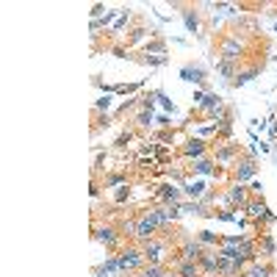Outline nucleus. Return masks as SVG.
Segmentation results:
<instances>
[{"instance_id": "18", "label": "nucleus", "mask_w": 277, "mask_h": 277, "mask_svg": "<svg viewBox=\"0 0 277 277\" xmlns=\"http://www.w3.org/2000/svg\"><path fill=\"white\" fill-rule=\"evenodd\" d=\"M194 172H200V175H208V172H211V161H208V158H200V161H194Z\"/></svg>"}, {"instance_id": "15", "label": "nucleus", "mask_w": 277, "mask_h": 277, "mask_svg": "<svg viewBox=\"0 0 277 277\" xmlns=\"http://www.w3.org/2000/svg\"><path fill=\"white\" fill-rule=\"evenodd\" d=\"M247 214L249 216H266V205L258 200H252V202H247Z\"/></svg>"}, {"instance_id": "19", "label": "nucleus", "mask_w": 277, "mask_h": 277, "mask_svg": "<svg viewBox=\"0 0 277 277\" xmlns=\"http://www.w3.org/2000/svg\"><path fill=\"white\" fill-rule=\"evenodd\" d=\"M197 241H200V244H219V239H216L214 233H208V230H202V233L197 236Z\"/></svg>"}, {"instance_id": "13", "label": "nucleus", "mask_w": 277, "mask_h": 277, "mask_svg": "<svg viewBox=\"0 0 277 277\" xmlns=\"http://www.w3.org/2000/svg\"><path fill=\"white\" fill-rule=\"evenodd\" d=\"M239 169H236V180H247L255 175V164L252 161H241V164H236Z\"/></svg>"}, {"instance_id": "4", "label": "nucleus", "mask_w": 277, "mask_h": 277, "mask_svg": "<svg viewBox=\"0 0 277 277\" xmlns=\"http://www.w3.org/2000/svg\"><path fill=\"white\" fill-rule=\"evenodd\" d=\"M155 197H158V200H164L166 205H178L180 197H183V188H178V186H172V183H164V186H158Z\"/></svg>"}, {"instance_id": "21", "label": "nucleus", "mask_w": 277, "mask_h": 277, "mask_svg": "<svg viewBox=\"0 0 277 277\" xmlns=\"http://www.w3.org/2000/svg\"><path fill=\"white\" fill-rule=\"evenodd\" d=\"M108 105H111V97H103V100H97V105H94V111H108Z\"/></svg>"}, {"instance_id": "9", "label": "nucleus", "mask_w": 277, "mask_h": 277, "mask_svg": "<svg viewBox=\"0 0 277 277\" xmlns=\"http://www.w3.org/2000/svg\"><path fill=\"white\" fill-rule=\"evenodd\" d=\"M180 78L191 80V83H202V80H205V70H200V67H183V70H180Z\"/></svg>"}, {"instance_id": "20", "label": "nucleus", "mask_w": 277, "mask_h": 277, "mask_svg": "<svg viewBox=\"0 0 277 277\" xmlns=\"http://www.w3.org/2000/svg\"><path fill=\"white\" fill-rule=\"evenodd\" d=\"M186 25H188V31H197V14L186 11Z\"/></svg>"}, {"instance_id": "6", "label": "nucleus", "mask_w": 277, "mask_h": 277, "mask_svg": "<svg viewBox=\"0 0 277 277\" xmlns=\"http://www.w3.org/2000/svg\"><path fill=\"white\" fill-rule=\"evenodd\" d=\"M94 239L103 241V244H108V247H117V244H119L117 230H114L111 225H97V227H94Z\"/></svg>"}, {"instance_id": "16", "label": "nucleus", "mask_w": 277, "mask_h": 277, "mask_svg": "<svg viewBox=\"0 0 277 277\" xmlns=\"http://www.w3.org/2000/svg\"><path fill=\"white\" fill-rule=\"evenodd\" d=\"M150 122H153V114L147 111V108L136 114V125H139V127H150Z\"/></svg>"}, {"instance_id": "14", "label": "nucleus", "mask_w": 277, "mask_h": 277, "mask_svg": "<svg viewBox=\"0 0 277 277\" xmlns=\"http://www.w3.org/2000/svg\"><path fill=\"white\" fill-rule=\"evenodd\" d=\"M227 202H230V205H239V202H247V188H244V186H233L230 191H227Z\"/></svg>"}, {"instance_id": "10", "label": "nucleus", "mask_w": 277, "mask_h": 277, "mask_svg": "<svg viewBox=\"0 0 277 277\" xmlns=\"http://www.w3.org/2000/svg\"><path fill=\"white\" fill-rule=\"evenodd\" d=\"M136 277H166V269L161 263H150V266H141Z\"/></svg>"}, {"instance_id": "17", "label": "nucleus", "mask_w": 277, "mask_h": 277, "mask_svg": "<svg viewBox=\"0 0 277 277\" xmlns=\"http://www.w3.org/2000/svg\"><path fill=\"white\" fill-rule=\"evenodd\" d=\"M269 274H272V269H269V266H252L244 277H269Z\"/></svg>"}, {"instance_id": "3", "label": "nucleus", "mask_w": 277, "mask_h": 277, "mask_svg": "<svg viewBox=\"0 0 277 277\" xmlns=\"http://www.w3.org/2000/svg\"><path fill=\"white\" fill-rule=\"evenodd\" d=\"M166 247H169V244H166L164 239H158V236H155L153 241H147V244L141 247V252H144V261H147V263H161V261H164Z\"/></svg>"}, {"instance_id": "8", "label": "nucleus", "mask_w": 277, "mask_h": 277, "mask_svg": "<svg viewBox=\"0 0 277 277\" xmlns=\"http://www.w3.org/2000/svg\"><path fill=\"white\" fill-rule=\"evenodd\" d=\"M175 274L178 277H200L202 269H200L197 261H180L178 266H175Z\"/></svg>"}, {"instance_id": "5", "label": "nucleus", "mask_w": 277, "mask_h": 277, "mask_svg": "<svg viewBox=\"0 0 277 277\" xmlns=\"http://www.w3.org/2000/svg\"><path fill=\"white\" fill-rule=\"evenodd\" d=\"M205 153H208V147H205V141H202V139H188L183 144V155H186V158H191V161L205 158Z\"/></svg>"}, {"instance_id": "1", "label": "nucleus", "mask_w": 277, "mask_h": 277, "mask_svg": "<svg viewBox=\"0 0 277 277\" xmlns=\"http://www.w3.org/2000/svg\"><path fill=\"white\" fill-rule=\"evenodd\" d=\"M117 261H119V269H122V272H139L141 263H144V252L136 249V247H127L117 255Z\"/></svg>"}, {"instance_id": "11", "label": "nucleus", "mask_w": 277, "mask_h": 277, "mask_svg": "<svg viewBox=\"0 0 277 277\" xmlns=\"http://www.w3.org/2000/svg\"><path fill=\"white\" fill-rule=\"evenodd\" d=\"M236 153H239V144H230V147H219L214 155H216V161H222V164H230V161L236 158Z\"/></svg>"}, {"instance_id": "2", "label": "nucleus", "mask_w": 277, "mask_h": 277, "mask_svg": "<svg viewBox=\"0 0 277 277\" xmlns=\"http://www.w3.org/2000/svg\"><path fill=\"white\" fill-rule=\"evenodd\" d=\"M158 227H161V225L153 219V214H150V211H147V214H141L139 219H136V239L147 244V241H153V239H155Z\"/></svg>"}, {"instance_id": "22", "label": "nucleus", "mask_w": 277, "mask_h": 277, "mask_svg": "<svg viewBox=\"0 0 277 277\" xmlns=\"http://www.w3.org/2000/svg\"><path fill=\"white\" fill-rule=\"evenodd\" d=\"M131 136H133V133H131V131H125V133H122V136H119V139H117V147H125V144H127V141H131Z\"/></svg>"}, {"instance_id": "12", "label": "nucleus", "mask_w": 277, "mask_h": 277, "mask_svg": "<svg viewBox=\"0 0 277 277\" xmlns=\"http://www.w3.org/2000/svg\"><path fill=\"white\" fill-rule=\"evenodd\" d=\"M183 194H186V197H191V200H200L202 194H205V183H202V180H197V183H186Z\"/></svg>"}, {"instance_id": "7", "label": "nucleus", "mask_w": 277, "mask_h": 277, "mask_svg": "<svg viewBox=\"0 0 277 277\" xmlns=\"http://www.w3.org/2000/svg\"><path fill=\"white\" fill-rule=\"evenodd\" d=\"M202 252H205V249H202L200 241H186V244L178 249L180 261H200V255H202Z\"/></svg>"}]
</instances>
